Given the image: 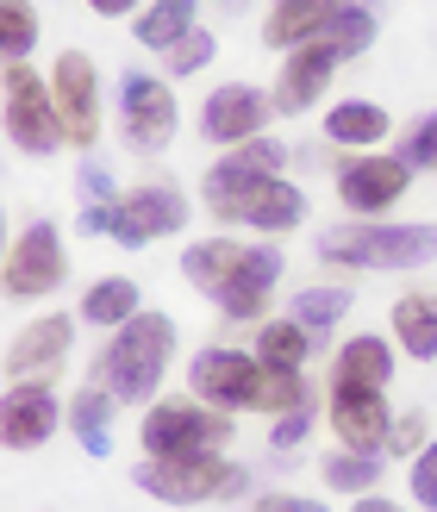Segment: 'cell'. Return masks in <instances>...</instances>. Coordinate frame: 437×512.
<instances>
[{
  "label": "cell",
  "instance_id": "6da1fadb",
  "mask_svg": "<svg viewBox=\"0 0 437 512\" xmlns=\"http://www.w3.org/2000/svg\"><path fill=\"white\" fill-rule=\"evenodd\" d=\"M175 356V319L169 313H138L132 325L113 331L107 356H100V388H113L119 406H144Z\"/></svg>",
  "mask_w": 437,
  "mask_h": 512
},
{
  "label": "cell",
  "instance_id": "7a4b0ae2",
  "mask_svg": "<svg viewBox=\"0 0 437 512\" xmlns=\"http://www.w3.org/2000/svg\"><path fill=\"white\" fill-rule=\"evenodd\" d=\"M132 481L163 506H207V500H238L250 475L244 463H225V456H144Z\"/></svg>",
  "mask_w": 437,
  "mask_h": 512
},
{
  "label": "cell",
  "instance_id": "3957f363",
  "mask_svg": "<svg viewBox=\"0 0 437 512\" xmlns=\"http://www.w3.org/2000/svg\"><path fill=\"white\" fill-rule=\"evenodd\" d=\"M319 256L344 269H425L437 263V225H350L325 232Z\"/></svg>",
  "mask_w": 437,
  "mask_h": 512
},
{
  "label": "cell",
  "instance_id": "277c9868",
  "mask_svg": "<svg viewBox=\"0 0 437 512\" xmlns=\"http://www.w3.org/2000/svg\"><path fill=\"white\" fill-rule=\"evenodd\" d=\"M144 456H219L231 444V413L207 406L200 394L188 400H157L144 413Z\"/></svg>",
  "mask_w": 437,
  "mask_h": 512
},
{
  "label": "cell",
  "instance_id": "5b68a950",
  "mask_svg": "<svg viewBox=\"0 0 437 512\" xmlns=\"http://www.w3.org/2000/svg\"><path fill=\"white\" fill-rule=\"evenodd\" d=\"M7 132L25 157H57L69 144L63 113H57V88L32 63H7Z\"/></svg>",
  "mask_w": 437,
  "mask_h": 512
},
{
  "label": "cell",
  "instance_id": "8992f818",
  "mask_svg": "<svg viewBox=\"0 0 437 512\" xmlns=\"http://www.w3.org/2000/svg\"><path fill=\"white\" fill-rule=\"evenodd\" d=\"M281 169H288V144H281V138L263 132V138H250V144H231V157H219L207 169V188H200V194H207V213L225 219L256 182H269V175H281Z\"/></svg>",
  "mask_w": 437,
  "mask_h": 512
},
{
  "label": "cell",
  "instance_id": "52a82bcc",
  "mask_svg": "<svg viewBox=\"0 0 437 512\" xmlns=\"http://www.w3.org/2000/svg\"><path fill=\"white\" fill-rule=\"evenodd\" d=\"M182 225H188L182 188L144 182V188H132V194H119V207H113V244L144 250V244H157V238H169V232H182Z\"/></svg>",
  "mask_w": 437,
  "mask_h": 512
},
{
  "label": "cell",
  "instance_id": "ba28073f",
  "mask_svg": "<svg viewBox=\"0 0 437 512\" xmlns=\"http://www.w3.org/2000/svg\"><path fill=\"white\" fill-rule=\"evenodd\" d=\"M119 113H125V144H132L138 157L169 150V138H175V94H169V82L132 69L119 82Z\"/></svg>",
  "mask_w": 437,
  "mask_h": 512
},
{
  "label": "cell",
  "instance_id": "9c48e42d",
  "mask_svg": "<svg viewBox=\"0 0 437 512\" xmlns=\"http://www.w3.org/2000/svg\"><path fill=\"white\" fill-rule=\"evenodd\" d=\"M63 275H69V256H63L57 225H50V219L25 225V232L13 238V250H7V294H13V300L57 294V288H63Z\"/></svg>",
  "mask_w": 437,
  "mask_h": 512
},
{
  "label": "cell",
  "instance_id": "30bf717a",
  "mask_svg": "<svg viewBox=\"0 0 437 512\" xmlns=\"http://www.w3.org/2000/svg\"><path fill=\"white\" fill-rule=\"evenodd\" d=\"M50 88H57V113H63V132L75 150H94L100 138V75L88 50H63L50 63Z\"/></svg>",
  "mask_w": 437,
  "mask_h": 512
},
{
  "label": "cell",
  "instance_id": "8fae6325",
  "mask_svg": "<svg viewBox=\"0 0 437 512\" xmlns=\"http://www.w3.org/2000/svg\"><path fill=\"white\" fill-rule=\"evenodd\" d=\"M269 113H275V94L250 88V82H225V88L207 94V107H200V132L213 144H250V138H263Z\"/></svg>",
  "mask_w": 437,
  "mask_h": 512
},
{
  "label": "cell",
  "instance_id": "7c38bea8",
  "mask_svg": "<svg viewBox=\"0 0 437 512\" xmlns=\"http://www.w3.org/2000/svg\"><path fill=\"white\" fill-rule=\"evenodd\" d=\"M406 188H413V169H406L400 157H350V163L338 169V200H344V213H363V219L388 213Z\"/></svg>",
  "mask_w": 437,
  "mask_h": 512
},
{
  "label": "cell",
  "instance_id": "4fadbf2b",
  "mask_svg": "<svg viewBox=\"0 0 437 512\" xmlns=\"http://www.w3.org/2000/svg\"><path fill=\"white\" fill-rule=\"evenodd\" d=\"M331 431H338V450L381 456L394 438V413H388V400L369 394V388H331Z\"/></svg>",
  "mask_w": 437,
  "mask_h": 512
},
{
  "label": "cell",
  "instance_id": "5bb4252c",
  "mask_svg": "<svg viewBox=\"0 0 437 512\" xmlns=\"http://www.w3.org/2000/svg\"><path fill=\"white\" fill-rule=\"evenodd\" d=\"M69 338H75V319L63 313H44L38 325H25L7 344V381H50L69 356Z\"/></svg>",
  "mask_w": 437,
  "mask_h": 512
},
{
  "label": "cell",
  "instance_id": "9a60e30c",
  "mask_svg": "<svg viewBox=\"0 0 437 512\" xmlns=\"http://www.w3.org/2000/svg\"><path fill=\"white\" fill-rule=\"evenodd\" d=\"M338 63H344V57H338L325 38L288 50V63H281V75H275V113H306V107H313V100L331 88Z\"/></svg>",
  "mask_w": 437,
  "mask_h": 512
},
{
  "label": "cell",
  "instance_id": "2e32d148",
  "mask_svg": "<svg viewBox=\"0 0 437 512\" xmlns=\"http://www.w3.org/2000/svg\"><path fill=\"white\" fill-rule=\"evenodd\" d=\"M275 281H281V250L275 244H250L244 263H238V275L219 288V313L225 319H263Z\"/></svg>",
  "mask_w": 437,
  "mask_h": 512
},
{
  "label": "cell",
  "instance_id": "e0dca14e",
  "mask_svg": "<svg viewBox=\"0 0 437 512\" xmlns=\"http://www.w3.org/2000/svg\"><path fill=\"white\" fill-rule=\"evenodd\" d=\"M0 419H7V444L13 450H38L50 431H57L63 406H57V394H50V381H7Z\"/></svg>",
  "mask_w": 437,
  "mask_h": 512
},
{
  "label": "cell",
  "instance_id": "ac0fdd59",
  "mask_svg": "<svg viewBox=\"0 0 437 512\" xmlns=\"http://www.w3.org/2000/svg\"><path fill=\"white\" fill-rule=\"evenodd\" d=\"M300 219H306V194H300L294 182H281V175L256 182L238 207L225 213V225H250V232H294Z\"/></svg>",
  "mask_w": 437,
  "mask_h": 512
},
{
  "label": "cell",
  "instance_id": "d6986e66",
  "mask_svg": "<svg viewBox=\"0 0 437 512\" xmlns=\"http://www.w3.org/2000/svg\"><path fill=\"white\" fill-rule=\"evenodd\" d=\"M338 7H344V0H275V13H269V25H263V38L281 50V57H288V50L325 38V25L338 19Z\"/></svg>",
  "mask_w": 437,
  "mask_h": 512
},
{
  "label": "cell",
  "instance_id": "ffe728a7",
  "mask_svg": "<svg viewBox=\"0 0 437 512\" xmlns=\"http://www.w3.org/2000/svg\"><path fill=\"white\" fill-rule=\"evenodd\" d=\"M394 381V350L381 338H350L338 356H331V388H369L381 394Z\"/></svg>",
  "mask_w": 437,
  "mask_h": 512
},
{
  "label": "cell",
  "instance_id": "44dd1931",
  "mask_svg": "<svg viewBox=\"0 0 437 512\" xmlns=\"http://www.w3.org/2000/svg\"><path fill=\"white\" fill-rule=\"evenodd\" d=\"M244 250H250V244H238V238H200V244L182 250V275H188L207 300H219V288H225L231 275H238Z\"/></svg>",
  "mask_w": 437,
  "mask_h": 512
},
{
  "label": "cell",
  "instance_id": "7402d4cb",
  "mask_svg": "<svg viewBox=\"0 0 437 512\" xmlns=\"http://www.w3.org/2000/svg\"><path fill=\"white\" fill-rule=\"evenodd\" d=\"M394 132V119L375 107V100H344V107L325 113V138L338 150H375L381 138Z\"/></svg>",
  "mask_w": 437,
  "mask_h": 512
},
{
  "label": "cell",
  "instance_id": "603a6c76",
  "mask_svg": "<svg viewBox=\"0 0 437 512\" xmlns=\"http://www.w3.org/2000/svg\"><path fill=\"white\" fill-rule=\"evenodd\" d=\"M394 344L413 363H437V294H400L394 300Z\"/></svg>",
  "mask_w": 437,
  "mask_h": 512
},
{
  "label": "cell",
  "instance_id": "cb8c5ba5",
  "mask_svg": "<svg viewBox=\"0 0 437 512\" xmlns=\"http://www.w3.org/2000/svg\"><path fill=\"white\" fill-rule=\"evenodd\" d=\"M113 406H119L113 388H94V381L69 400V431H75V444H82L88 456H107L113 450V431H107L113 425Z\"/></svg>",
  "mask_w": 437,
  "mask_h": 512
},
{
  "label": "cell",
  "instance_id": "d4e9b609",
  "mask_svg": "<svg viewBox=\"0 0 437 512\" xmlns=\"http://www.w3.org/2000/svg\"><path fill=\"white\" fill-rule=\"evenodd\" d=\"M82 319L100 325V331H119L138 319V281L132 275H100L94 288L82 294Z\"/></svg>",
  "mask_w": 437,
  "mask_h": 512
},
{
  "label": "cell",
  "instance_id": "484cf974",
  "mask_svg": "<svg viewBox=\"0 0 437 512\" xmlns=\"http://www.w3.org/2000/svg\"><path fill=\"white\" fill-rule=\"evenodd\" d=\"M256 356H263V369H288V375H300L306 356H313V331L294 325V319H269L263 331H256Z\"/></svg>",
  "mask_w": 437,
  "mask_h": 512
},
{
  "label": "cell",
  "instance_id": "4316f807",
  "mask_svg": "<svg viewBox=\"0 0 437 512\" xmlns=\"http://www.w3.org/2000/svg\"><path fill=\"white\" fill-rule=\"evenodd\" d=\"M194 25H200V19H194V0H150L132 38H138L144 50H175V44L194 32Z\"/></svg>",
  "mask_w": 437,
  "mask_h": 512
},
{
  "label": "cell",
  "instance_id": "83f0119b",
  "mask_svg": "<svg viewBox=\"0 0 437 512\" xmlns=\"http://www.w3.org/2000/svg\"><path fill=\"white\" fill-rule=\"evenodd\" d=\"M344 313H350V288H344V281H338V288H300V294H294V306H288V319H294V325H306L313 338H319L325 325H338Z\"/></svg>",
  "mask_w": 437,
  "mask_h": 512
},
{
  "label": "cell",
  "instance_id": "f1b7e54d",
  "mask_svg": "<svg viewBox=\"0 0 437 512\" xmlns=\"http://www.w3.org/2000/svg\"><path fill=\"white\" fill-rule=\"evenodd\" d=\"M375 481H381V456H356V450L325 456V488L331 494H369Z\"/></svg>",
  "mask_w": 437,
  "mask_h": 512
},
{
  "label": "cell",
  "instance_id": "f546056e",
  "mask_svg": "<svg viewBox=\"0 0 437 512\" xmlns=\"http://www.w3.org/2000/svg\"><path fill=\"white\" fill-rule=\"evenodd\" d=\"M38 44V7L32 0H7L0 7V50H7V63H25Z\"/></svg>",
  "mask_w": 437,
  "mask_h": 512
},
{
  "label": "cell",
  "instance_id": "4dcf8cb0",
  "mask_svg": "<svg viewBox=\"0 0 437 512\" xmlns=\"http://www.w3.org/2000/svg\"><path fill=\"white\" fill-rule=\"evenodd\" d=\"M325 44L338 50V57H363L375 44V13L369 7H338V19L325 25Z\"/></svg>",
  "mask_w": 437,
  "mask_h": 512
},
{
  "label": "cell",
  "instance_id": "1f68e13d",
  "mask_svg": "<svg viewBox=\"0 0 437 512\" xmlns=\"http://www.w3.org/2000/svg\"><path fill=\"white\" fill-rule=\"evenodd\" d=\"M219 57V38L207 32V25H194V32L175 44V50H163V63H169V75H194V69H207Z\"/></svg>",
  "mask_w": 437,
  "mask_h": 512
},
{
  "label": "cell",
  "instance_id": "d6a6232c",
  "mask_svg": "<svg viewBox=\"0 0 437 512\" xmlns=\"http://www.w3.org/2000/svg\"><path fill=\"white\" fill-rule=\"evenodd\" d=\"M400 163H406V169H437V113H425V119L413 125V138H406Z\"/></svg>",
  "mask_w": 437,
  "mask_h": 512
},
{
  "label": "cell",
  "instance_id": "836d02e7",
  "mask_svg": "<svg viewBox=\"0 0 437 512\" xmlns=\"http://www.w3.org/2000/svg\"><path fill=\"white\" fill-rule=\"evenodd\" d=\"M306 431H313V400L294 406V413H281L275 431H269V444H275V450H300V444H306Z\"/></svg>",
  "mask_w": 437,
  "mask_h": 512
},
{
  "label": "cell",
  "instance_id": "e575fe53",
  "mask_svg": "<svg viewBox=\"0 0 437 512\" xmlns=\"http://www.w3.org/2000/svg\"><path fill=\"white\" fill-rule=\"evenodd\" d=\"M413 500L437 512V438H431V444L413 456Z\"/></svg>",
  "mask_w": 437,
  "mask_h": 512
},
{
  "label": "cell",
  "instance_id": "d590c367",
  "mask_svg": "<svg viewBox=\"0 0 437 512\" xmlns=\"http://www.w3.org/2000/svg\"><path fill=\"white\" fill-rule=\"evenodd\" d=\"M75 188H82V207H119V200H113V175L100 169V163H82Z\"/></svg>",
  "mask_w": 437,
  "mask_h": 512
},
{
  "label": "cell",
  "instance_id": "8d00e7d4",
  "mask_svg": "<svg viewBox=\"0 0 437 512\" xmlns=\"http://www.w3.org/2000/svg\"><path fill=\"white\" fill-rule=\"evenodd\" d=\"M388 450H394V456H419V450H425V413H400Z\"/></svg>",
  "mask_w": 437,
  "mask_h": 512
},
{
  "label": "cell",
  "instance_id": "74e56055",
  "mask_svg": "<svg viewBox=\"0 0 437 512\" xmlns=\"http://www.w3.org/2000/svg\"><path fill=\"white\" fill-rule=\"evenodd\" d=\"M250 512H325L319 500H300V494H269V500H256Z\"/></svg>",
  "mask_w": 437,
  "mask_h": 512
},
{
  "label": "cell",
  "instance_id": "f35d334b",
  "mask_svg": "<svg viewBox=\"0 0 437 512\" xmlns=\"http://www.w3.org/2000/svg\"><path fill=\"white\" fill-rule=\"evenodd\" d=\"M82 232L88 238H100V232L113 238V207H82Z\"/></svg>",
  "mask_w": 437,
  "mask_h": 512
},
{
  "label": "cell",
  "instance_id": "ab89813d",
  "mask_svg": "<svg viewBox=\"0 0 437 512\" xmlns=\"http://www.w3.org/2000/svg\"><path fill=\"white\" fill-rule=\"evenodd\" d=\"M88 7H94L100 19H125V13H138L144 0H88Z\"/></svg>",
  "mask_w": 437,
  "mask_h": 512
},
{
  "label": "cell",
  "instance_id": "60d3db41",
  "mask_svg": "<svg viewBox=\"0 0 437 512\" xmlns=\"http://www.w3.org/2000/svg\"><path fill=\"white\" fill-rule=\"evenodd\" d=\"M350 512H400V506H394V500H381V494H356Z\"/></svg>",
  "mask_w": 437,
  "mask_h": 512
},
{
  "label": "cell",
  "instance_id": "b9f144b4",
  "mask_svg": "<svg viewBox=\"0 0 437 512\" xmlns=\"http://www.w3.org/2000/svg\"><path fill=\"white\" fill-rule=\"evenodd\" d=\"M344 7H363V0H344Z\"/></svg>",
  "mask_w": 437,
  "mask_h": 512
}]
</instances>
